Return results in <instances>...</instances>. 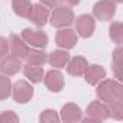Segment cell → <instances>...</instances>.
<instances>
[{
  "label": "cell",
  "instance_id": "6da1fadb",
  "mask_svg": "<svg viewBox=\"0 0 123 123\" xmlns=\"http://www.w3.org/2000/svg\"><path fill=\"white\" fill-rule=\"evenodd\" d=\"M96 94L98 97L100 101L109 104L111 101L116 100H122L123 98V87L120 84L119 80H113V78H103L96 88Z\"/></svg>",
  "mask_w": 123,
  "mask_h": 123
},
{
  "label": "cell",
  "instance_id": "7a4b0ae2",
  "mask_svg": "<svg viewBox=\"0 0 123 123\" xmlns=\"http://www.w3.org/2000/svg\"><path fill=\"white\" fill-rule=\"evenodd\" d=\"M75 15L70 6L65 5H59L54 7L52 13H49V22L54 28L61 29V28H70L74 23Z\"/></svg>",
  "mask_w": 123,
  "mask_h": 123
},
{
  "label": "cell",
  "instance_id": "3957f363",
  "mask_svg": "<svg viewBox=\"0 0 123 123\" xmlns=\"http://www.w3.org/2000/svg\"><path fill=\"white\" fill-rule=\"evenodd\" d=\"M33 93H35L33 87L31 86V83L25 80H18L15 84H12V96L18 104L29 103L33 97Z\"/></svg>",
  "mask_w": 123,
  "mask_h": 123
},
{
  "label": "cell",
  "instance_id": "277c9868",
  "mask_svg": "<svg viewBox=\"0 0 123 123\" xmlns=\"http://www.w3.org/2000/svg\"><path fill=\"white\" fill-rule=\"evenodd\" d=\"M20 38L31 46L33 48H41L43 49L46 45H48V35L42 31H38V29H31V28H26L22 31L20 33Z\"/></svg>",
  "mask_w": 123,
  "mask_h": 123
},
{
  "label": "cell",
  "instance_id": "5b68a950",
  "mask_svg": "<svg viewBox=\"0 0 123 123\" xmlns=\"http://www.w3.org/2000/svg\"><path fill=\"white\" fill-rule=\"evenodd\" d=\"M75 22V31L77 35L87 39L90 36H93L94 31H96V19L91 15H81L77 19H74Z\"/></svg>",
  "mask_w": 123,
  "mask_h": 123
},
{
  "label": "cell",
  "instance_id": "8992f818",
  "mask_svg": "<svg viewBox=\"0 0 123 123\" xmlns=\"http://www.w3.org/2000/svg\"><path fill=\"white\" fill-rule=\"evenodd\" d=\"M78 42V35L74 29L61 28L55 35V43L62 49H73Z\"/></svg>",
  "mask_w": 123,
  "mask_h": 123
},
{
  "label": "cell",
  "instance_id": "52a82bcc",
  "mask_svg": "<svg viewBox=\"0 0 123 123\" xmlns=\"http://www.w3.org/2000/svg\"><path fill=\"white\" fill-rule=\"evenodd\" d=\"M116 15V3L111 0H100L93 7V16L98 20H111Z\"/></svg>",
  "mask_w": 123,
  "mask_h": 123
},
{
  "label": "cell",
  "instance_id": "ba28073f",
  "mask_svg": "<svg viewBox=\"0 0 123 123\" xmlns=\"http://www.w3.org/2000/svg\"><path fill=\"white\" fill-rule=\"evenodd\" d=\"M43 83L51 93H59L64 88V75L56 68H52L43 74Z\"/></svg>",
  "mask_w": 123,
  "mask_h": 123
},
{
  "label": "cell",
  "instance_id": "9c48e42d",
  "mask_svg": "<svg viewBox=\"0 0 123 123\" xmlns=\"http://www.w3.org/2000/svg\"><path fill=\"white\" fill-rule=\"evenodd\" d=\"M22 70V59L12 55V54H7L6 56H3L0 59V71L2 74H6V75H15L18 74L19 71Z\"/></svg>",
  "mask_w": 123,
  "mask_h": 123
},
{
  "label": "cell",
  "instance_id": "30bf717a",
  "mask_svg": "<svg viewBox=\"0 0 123 123\" xmlns=\"http://www.w3.org/2000/svg\"><path fill=\"white\" fill-rule=\"evenodd\" d=\"M35 26L38 28H43L48 20H49V7L43 6L42 3H38V5H33L32 6V12L28 18Z\"/></svg>",
  "mask_w": 123,
  "mask_h": 123
},
{
  "label": "cell",
  "instance_id": "8fae6325",
  "mask_svg": "<svg viewBox=\"0 0 123 123\" xmlns=\"http://www.w3.org/2000/svg\"><path fill=\"white\" fill-rule=\"evenodd\" d=\"M29 45L16 33H12L9 36V54L20 58V59H25L26 54L29 52Z\"/></svg>",
  "mask_w": 123,
  "mask_h": 123
},
{
  "label": "cell",
  "instance_id": "7c38bea8",
  "mask_svg": "<svg viewBox=\"0 0 123 123\" xmlns=\"http://www.w3.org/2000/svg\"><path fill=\"white\" fill-rule=\"evenodd\" d=\"M83 117V111L80 109V106H77L75 103H67L62 106L59 111V119L65 122V123H75L80 122Z\"/></svg>",
  "mask_w": 123,
  "mask_h": 123
},
{
  "label": "cell",
  "instance_id": "4fadbf2b",
  "mask_svg": "<svg viewBox=\"0 0 123 123\" xmlns=\"http://www.w3.org/2000/svg\"><path fill=\"white\" fill-rule=\"evenodd\" d=\"M87 116L93 117L96 122H103V120H107L110 117L109 114V109H107V104L100 101V100H94L91 101L88 106H87Z\"/></svg>",
  "mask_w": 123,
  "mask_h": 123
},
{
  "label": "cell",
  "instance_id": "5bb4252c",
  "mask_svg": "<svg viewBox=\"0 0 123 123\" xmlns=\"http://www.w3.org/2000/svg\"><path fill=\"white\" fill-rule=\"evenodd\" d=\"M87 67H88V61L81 55H75V56L70 58V61H68L67 73L73 77H83Z\"/></svg>",
  "mask_w": 123,
  "mask_h": 123
},
{
  "label": "cell",
  "instance_id": "9a60e30c",
  "mask_svg": "<svg viewBox=\"0 0 123 123\" xmlns=\"http://www.w3.org/2000/svg\"><path fill=\"white\" fill-rule=\"evenodd\" d=\"M84 80L90 86H97L103 78H106V70L98 64H91L84 71Z\"/></svg>",
  "mask_w": 123,
  "mask_h": 123
},
{
  "label": "cell",
  "instance_id": "2e32d148",
  "mask_svg": "<svg viewBox=\"0 0 123 123\" xmlns=\"http://www.w3.org/2000/svg\"><path fill=\"white\" fill-rule=\"evenodd\" d=\"M68 61H70V54L67 52V49H55L51 54H48V62L49 65H52V68L62 70L67 67Z\"/></svg>",
  "mask_w": 123,
  "mask_h": 123
},
{
  "label": "cell",
  "instance_id": "e0dca14e",
  "mask_svg": "<svg viewBox=\"0 0 123 123\" xmlns=\"http://www.w3.org/2000/svg\"><path fill=\"white\" fill-rule=\"evenodd\" d=\"M43 68L42 65H32V64H26L23 65V75L31 81V83H41L43 80Z\"/></svg>",
  "mask_w": 123,
  "mask_h": 123
},
{
  "label": "cell",
  "instance_id": "ac0fdd59",
  "mask_svg": "<svg viewBox=\"0 0 123 123\" xmlns=\"http://www.w3.org/2000/svg\"><path fill=\"white\" fill-rule=\"evenodd\" d=\"M32 2L31 0H12V9L16 16L22 19H28L32 12Z\"/></svg>",
  "mask_w": 123,
  "mask_h": 123
},
{
  "label": "cell",
  "instance_id": "d6986e66",
  "mask_svg": "<svg viewBox=\"0 0 123 123\" xmlns=\"http://www.w3.org/2000/svg\"><path fill=\"white\" fill-rule=\"evenodd\" d=\"M26 64H32V65H43L45 62H48V54L43 52V49L36 48V49H29V52L25 56Z\"/></svg>",
  "mask_w": 123,
  "mask_h": 123
},
{
  "label": "cell",
  "instance_id": "ffe728a7",
  "mask_svg": "<svg viewBox=\"0 0 123 123\" xmlns=\"http://www.w3.org/2000/svg\"><path fill=\"white\" fill-rule=\"evenodd\" d=\"M122 54H123V49L119 45L113 51V55H111V70L114 73L116 80H119V81L122 80Z\"/></svg>",
  "mask_w": 123,
  "mask_h": 123
},
{
  "label": "cell",
  "instance_id": "44dd1931",
  "mask_svg": "<svg viewBox=\"0 0 123 123\" xmlns=\"http://www.w3.org/2000/svg\"><path fill=\"white\" fill-rule=\"evenodd\" d=\"M109 36H110L111 42H114L116 45H122V42H123V25H122V22H113L109 26Z\"/></svg>",
  "mask_w": 123,
  "mask_h": 123
},
{
  "label": "cell",
  "instance_id": "7402d4cb",
  "mask_svg": "<svg viewBox=\"0 0 123 123\" xmlns=\"http://www.w3.org/2000/svg\"><path fill=\"white\" fill-rule=\"evenodd\" d=\"M10 94H12V81L9 75L0 74V101L7 100Z\"/></svg>",
  "mask_w": 123,
  "mask_h": 123
},
{
  "label": "cell",
  "instance_id": "603a6c76",
  "mask_svg": "<svg viewBox=\"0 0 123 123\" xmlns=\"http://www.w3.org/2000/svg\"><path fill=\"white\" fill-rule=\"evenodd\" d=\"M107 109H109L110 117H113L116 120H122L123 119V98L109 103L107 104Z\"/></svg>",
  "mask_w": 123,
  "mask_h": 123
},
{
  "label": "cell",
  "instance_id": "cb8c5ba5",
  "mask_svg": "<svg viewBox=\"0 0 123 123\" xmlns=\"http://www.w3.org/2000/svg\"><path fill=\"white\" fill-rule=\"evenodd\" d=\"M61 119H59V114L58 111L52 110V109H45L41 114H39V122L41 123H58Z\"/></svg>",
  "mask_w": 123,
  "mask_h": 123
},
{
  "label": "cell",
  "instance_id": "d4e9b609",
  "mask_svg": "<svg viewBox=\"0 0 123 123\" xmlns=\"http://www.w3.org/2000/svg\"><path fill=\"white\" fill-rule=\"evenodd\" d=\"M0 122L2 123H16L19 122V116L13 111V110H5L0 113Z\"/></svg>",
  "mask_w": 123,
  "mask_h": 123
},
{
  "label": "cell",
  "instance_id": "484cf974",
  "mask_svg": "<svg viewBox=\"0 0 123 123\" xmlns=\"http://www.w3.org/2000/svg\"><path fill=\"white\" fill-rule=\"evenodd\" d=\"M9 54V39L0 36V59Z\"/></svg>",
  "mask_w": 123,
  "mask_h": 123
},
{
  "label": "cell",
  "instance_id": "4316f807",
  "mask_svg": "<svg viewBox=\"0 0 123 123\" xmlns=\"http://www.w3.org/2000/svg\"><path fill=\"white\" fill-rule=\"evenodd\" d=\"M41 3L43 5V6H46V7H56V6H59L61 3H62V0H41Z\"/></svg>",
  "mask_w": 123,
  "mask_h": 123
},
{
  "label": "cell",
  "instance_id": "83f0119b",
  "mask_svg": "<svg viewBox=\"0 0 123 123\" xmlns=\"http://www.w3.org/2000/svg\"><path fill=\"white\" fill-rule=\"evenodd\" d=\"M65 2H67L68 6H77V5H80L81 0H65Z\"/></svg>",
  "mask_w": 123,
  "mask_h": 123
},
{
  "label": "cell",
  "instance_id": "f1b7e54d",
  "mask_svg": "<svg viewBox=\"0 0 123 123\" xmlns=\"http://www.w3.org/2000/svg\"><path fill=\"white\" fill-rule=\"evenodd\" d=\"M111 2H113V3H116V5H119V3H122V2H123V0H111Z\"/></svg>",
  "mask_w": 123,
  "mask_h": 123
}]
</instances>
